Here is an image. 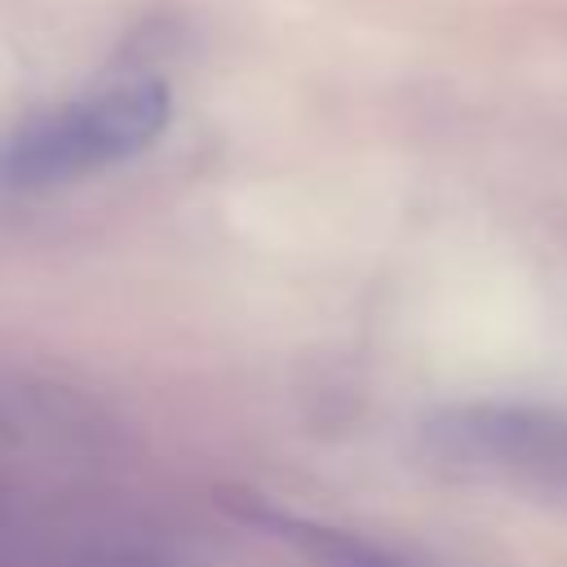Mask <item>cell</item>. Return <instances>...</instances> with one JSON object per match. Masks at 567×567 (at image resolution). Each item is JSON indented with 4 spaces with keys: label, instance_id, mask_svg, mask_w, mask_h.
I'll list each match as a JSON object with an SVG mask.
<instances>
[{
    "label": "cell",
    "instance_id": "cell-1",
    "mask_svg": "<svg viewBox=\"0 0 567 567\" xmlns=\"http://www.w3.org/2000/svg\"><path fill=\"white\" fill-rule=\"evenodd\" d=\"M173 93L164 80H124L71 97L0 142V182L18 190L80 182L151 151L168 128Z\"/></svg>",
    "mask_w": 567,
    "mask_h": 567
},
{
    "label": "cell",
    "instance_id": "cell-2",
    "mask_svg": "<svg viewBox=\"0 0 567 567\" xmlns=\"http://www.w3.org/2000/svg\"><path fill=\"white\" fill-rule=\"evenodd\" d=\"M430 452L470 474L567 505V412L536 403H456L430 416Z\"/></svg>",
    "mask_w": 567,
    "mask_h": 567
},
{
    "label": "cell",
    "instance_id": "cell-3",
    "mask_svg": "<svg viewBox=\"0 0 567 567\" xmlns=\"http://www.w3.org/2000/svg\"><path fill=\"white\" fill-rule=\"evenodd\" d=\"M266 518L270 527H279V536H288L292 545H301L310 558L328 563V567H408L403 558L350 536V532H337V527H319V523H297V518H275V514H257Z\"/></svg>",
    "mask_w": 567,
    "mask_h": 567
}]
</instances>
